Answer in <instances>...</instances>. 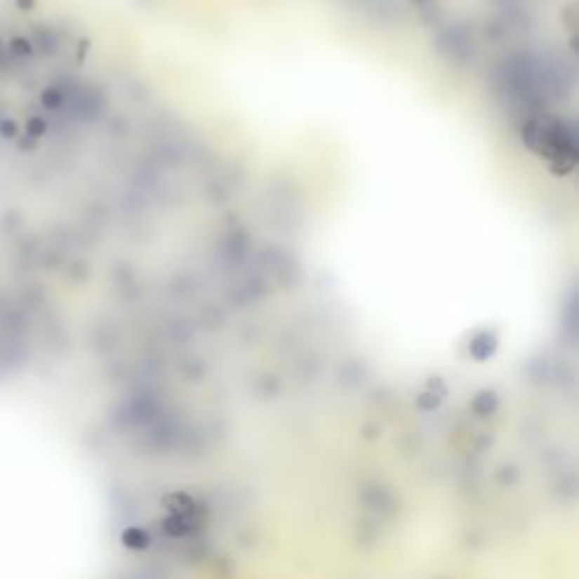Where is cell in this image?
Returning <instances> with one entry per match:
<instances>
[{
    "mask_svg": "<svg viewBox=\"0 0 579 579\" xmlns=\"http://www.w3.org/2000/svg\"><path fill=\"white\" fill-rule=\"evenodd\" d=\"M166 530L170 532V534H175V536H181V534H186L188 530H190V525H188V521H186V516H172V518H168L166 521Z\"/></svg>",
    "mask_w": 579,
    "mask_h": 579,
    "instance_id": "6da1fadb",
    "label": "cell"
}]
</instances>
